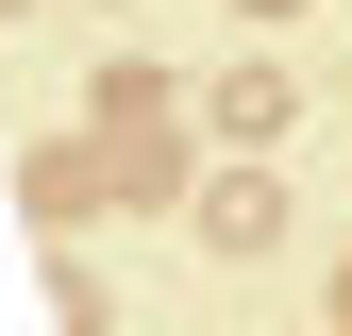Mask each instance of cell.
Here are the masks:
<instances>
[{
  "label": "cell",
  "mask_w": 352,
  "mask_h": 336,
  "mask_svg": "<svg viewBox=\"0 0 352 336\" xmlns=\"http://www.w3.org/2000/svg\"><path fill=\"white\" fill-rule=\"evenodd\" d=\"M252 17H302V0H252Z\"/></svg>",
  "instance_id": "obj_1"
}]
</instances>
